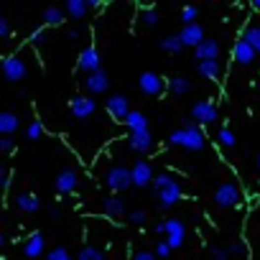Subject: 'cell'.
<instances>
[{
    "mask_svg": "<svg viewBox=\"0 0 260 260\" xmlns=\"http://www.w3.org/2000/svg\"><path fill=\"white\" fill-rule=\"evenodd\" d=\"M153 189H156V194H158V207L161 209L174 207L181 199V186L171 174H158L156 179H153Z\"/></svg>",
    "mask_w": 260,
    "mask_h": 260,
    "instance_id": "obj_1",
    "label": "cell"
},
{
    "mask_svg": "<svg viewBox=\"0 0 260 260\" xmlns=\"http://www.w3.org/2000/svg\"><path fill=\"white\" fill-rule=\"evenodd\" d=\"M168 143L181 146L186 150H202L204 143H207V138H204V133L199 128H179V130H174L171 135H168Z\"/></svg>",
    "mask_w": 260,
    "mask_h": 260,
    "instance_id": "obj_2",
    "label": "cell"
},
{
    "mask_svg": "<svg viewBox=\"0 0 260 260\" xmlns=\"http://www.w3.org/2000/svg\"><path fill=\"white\" fill-rule=\"evenodd\" d=\"M105 184H107V189L120 194V191H125L133 186V171L125 166H112L110 171L105 174Z\"/></svg>",
    "mask_w": 260,
    "mask_h": 260,
    "instance_id": "obj_3",
    "label": "cell"
},
{
    "mask_svg": "<svg viewBox=\"0 0 260 260\" xmlns=\"http://www.w3.org/2000/svg\"><path fill=\"white\" fill-rule=\"evenodd\" d=\"M105 110H107V115H110L112 120H117V122H125L128 115L133 112V110H130L128 97H122V95H110V97H107Z\"/></svg>",
    "mask_w": 260,
    "mask_h": 260,
    "instance_id": "obj_4",
    "label": "cell"
},
{
    "mask_svg": "<svg viewBox=\"0 0 260 260\" xmlns=\"http://www.w3.org/2000/svg\"><path fill=\"white\" fill-rule=\"evenodd\" d=\"M214 202H217V207H224V209L237 207L240 189L235 186L232 181H224V184H220V186H217V191H214Z\"/></svg>",
    "mask_w": 260,
    "mask_h": 260,
    "instance_id": "obj_5",
    "label": "cell"
},
{
    "mask_svg": "<svg viewBox=\"0 0 260 260\" xmlns=\"http://www.w3.org/2000/svg\"><path fill=\"white\" fill-rule=\"evenodd\" d=\"M133 186H138V189H143V186H148V184H153V168H150V163L148 161H143V158H138L135 163H133Z\"/></svg>",
    "mask_w": 260,
    "mask_h": 260,
    "instance_id": "obj_6",
    "label": "cell"
},
{
    "mask_svg": "<svg viewBox=\"0 0 260 260\" xmlns=\"http://www.w3.org/2000/svg\"><path fill=\"white\" fill-rule=\"evenodd\" d=\"M76 69H79V72H87V74L100 72V51L95 49V46H87V49H82L79 59H76Z\"/></svg>",
    "mask_w": 260,
    "mask_h": 260,
    "instance_id": "obj_7",
    "label": "cell"
},
{
    "mask_svg": "<svg viewBox=\"0 0 260 260\" xmlns=\"http://www.w3.org/2000/svg\"><path fill=\"white\" fill-rule=\"evenodd\" d=\"M3 76L8 82H21L26 76V64L21 56H5L3 59Z\"/></svg>",
    "mask_w": 260,
    "mask_h": 260,
    "instance_id": "obj_8",
    "label": "cell"
},
{
    "mask_svg": "<svg viewBox=\"0 0 260 260\" xmlns=\"http://www.w3.org/2000/svg\"><path fill=\"white\" fill-rule=\"evenodd\" d=\"M191 120H196V122H214L217 120V107H214V102H209V100H199V102H194L191 105Z\"/></svg>",
    "mask_w": 260,
    "mask_h": 260,
    "instance_id": "obj_9",
    "label": "cell"
},
{
    "mask_svg": "<svg viewBox=\"0 0 260 260\" xmlns=\"http://www.w3.org/2000/svg\"><path fill=\"white\" fill-rule=\"evenodd\" d=\"M153 135L150 130H138V133H130L128 135V148L135 150V153H150L153 150Z\"/></svg>",
    "mask_w": 260,
    "mask_h": 260,
    "instance_id": "obj_10",
    "label": "cell"
},
{
    "mask_svg": "<svg viewBox=\"0 0 260 260\" xmlns=\"http://www.w3.org/2000/svg\"><path fill=\"white\" fill-rule=\"evenodd\" d=\"M184 237H186V227L181 220H166V242L171 248H181Z\"/></svg>",
    "mask_w": 260,
    "mask_h": 260,
    "instance_id": "obj_11",
    "label": "cell"
},
{
    "mask_svg": "<svg viewBox=\"0 0 260 260\" xmlns=\"http://www.w3.org/2000/svg\"><path fill=\"white\" fill-rule=\"evenodd\" d=\"M69 110H72V115L76 117V120H87L92 112L97 110V105H95V100L92 97H74L72 102H69Z\"/></svg>",
    "mask_w": 260,
    "mask_h": 260,
    "instance_id": "obj_12",
    "label": "cell"
},
{
    "mask_svg": "<svg viewBox=\"0 0 260 260\" xmlns=\"http://www.w3.org/2000/svg\"><path fill=\"white\" fill-rule=\"evenodd\" d=\"M232 56H235L237 64L250 67L253 61H255V56H258V51H255L253 46H250L248 41H245V38H237V41H235V46H232Z\"/></svg>",
    "mask_w": 260,
    "mask_h": 260,
    "instance_id": "obj_13",
    "label": "cell"
},
{
    "mask_svg": "<svg viewBox=\"0 0 260 260\" xmlns=\"http://www.w3.org/2000/svg\"><path fill=\"white\" fill-rule=\"evenodd\" d=\"M138 87H141L146 95H161L163 92V79L156 72H143L138 76Z\"/></svg>",
    "mask_w": 260,
    "mask_h": 260,
    "instance_id": "obj_14",
    "label": "cell"
},
{
    "mask_svg": "<svg viewBox=\"0 0 260 260\" xmlns=\"http://www.w3.org/2000/svg\"><path fill=\"white\" fill-rule=\"evenodd\" d=\"M179 38H181L184 46H194V49H196L199 43H204V41H207V38H204V28L199 26V23L184 26V28H181V34H179Z\"/></svg>",
    "mask_w": 260,
    "mask_h": 260,
    "instance_id": "obj_15",
    "label": "cell"
},
{
    "mask_svg": "<svg viewBox=\"0 0 260 260\" xmlns=\"http://www.w3.org/2000/svg\"><path fill=\"white\" fill-rule=\"evenodd\" d=\"M84 87L92 92V95H102V92L110 89V76H107L105 69L95 72V74H89L87 79H84Z\"/></svg>",
    "mask_w": 260,
    "mask_h": 260,
    "instance_id": "obj_16",
    "label": "cell"
},
{
    "mask_svg": "<svg viewBox=\"0 0 260 260\" xmlns=\"http://www.w3.org/2000/svg\"><path fill=\"white\" fill-rule=\"evenodd\" d=\"M43 248H46V237H43V232H31L28 237H26V242H23V255L26 258H38L41 253H43Z\"/></svg>",
    "mask_w": 260,
    "mask_h": 260,
    "instance_id": "obj_17",
    "label": "cell"
},
{
    "mask_svg": "<svg viewBox=\"0 0 260 260\" xmlns=\"http://www.w3.org/2000/svg\"><path fill=\"white\" fill-rule=\"evenodd\" d=\"M54 189H56L59 194H72V191L76 189V171H74V168H64V171L56 176Z\"/></svg>",
    "mask_w": 260,
    "mask_h": 260,
    "instance_id": "obj_18",
    "label": "cell"
},
{
    "mask_svg": "<svg viewBox=\"0 0 260 260\" xmlns=\"http://www.w3.org/2000/svg\"><path fill=\"white\" fill-rule=\"evenodd\" d=\"M196 64L199 61H217V56H220V43L214 41V38H207L204 43H199L196 46Z\"/></svg>",
    "mask_w": 260,
    "mask_h": 260,
    "instance_id": "obj_19",
    "label": "cell"
},
{
    "mask_svg": "<svg viewBox=\"0 0 260 260\" xmlns=\"http://www.w3.org/2000/svg\"><path fill=\"white\" fill-rule=\"evenodd\" d=\"M15 207H18L21 212L34 214V212H38V207H41V199H38L36 194H26V191H21V194H15Z\"/></svg>",
    "mask_w": 260,
    "mask_h": 260,
    "instance_id": "obj_20",
    "label": "cell"
},
{
    "mask_svg": "<svg viewBox=\"0 0 260 260\" xmlns=\"http://www.w3.org/2000/svg\"><path fill=\"white\" fill-rule=\"evenodd\" d=\"M196 72H199V76H204V79H220L222 67H220V61H199Z\"/></svg>",
    "mask_w": 260,
    "mask_h": 260,
    "instance_id": "obj_21",
    "label": "cell"
},
{
    "mask_svg": "<svg viewBox=\"0 0 260 260\" xmlns=\"http://www.w3.org/2000/svg\"><path fill=\"white\" fill-rule=\"evenodd\" d=\"M18 115L15 112H10V110H5V112H0V133L3 135H10V133H15L18 130Z\"/></svg>",
    "mask_w": 260,
    "mask_h": 260,
    "instance_id": "obj_22",
    "label": "cell"
},
{
    "mask_svg": "<svg viewBox=\"0 0 260 260\" xmlns=\"http://www.w3.org/2000/svg\"><path fill=\"white\" fill-rule=\"evenodd\" d=\"M102 212L107 214V217H120V214L125 212V204H122L120 196H107L102 202Z\"/></svg>",
    "mask_w": 260,
    "mask_h": 260,
    "instance_id": "obj_23",
    "label": "cell"
},
{
    "mask_svg": "<svg viewBox=\"0 0 260 260\" xmlns=\"http://www.w3.org/2000/svg\"><path fill=\"white\" fill-rule=\"evenodd\" d=\"M64 10H67V15H72V18H84L87 10H89V0H67Z\"/></svg>",
    "mask_w": 260,
    "mask_h": 260,
    "instance_id": "obj_24",
    "label": "cell"
},
{
    "mask_svg": "<svg viewBox=\"0 0 260 260\" xmlns=\"http://www.w3.org/2000/svg\"><path fill=\"white\" fill-rule=\"evenodd\" d=\"M125 125L130 128V133H138V130H148V117L141 112V110H133L125 120Z\"/></svg>",
    "mask_w": 260,
    "mask_h": 260,
    "instance_id": "obj_25",
    "label": "cell"
},
{
    "mask_svg": "<svg viewBox=\"0 0 260 260\" xmlns=\"http://www.w3.org/2000/svg\"><path fill=\"white\" fill-rule=\"evenodd\" d=\"M189 89H191V82L186 79V76H171V82H168V92H171V95H176V97L186 95Z\"/></svg>",
    "mask_w": 260,
    "mask_h": 260,
    "instance_id": "obj_26",
    "label": "cell"
},
{
    "mask_svg": "<svg viewBox=\"0 0 260 260\" xmlns=\"http://www.w3.org/2000/svg\"><path fill=\"white\" fill-rule=\"evenodd\" d=\"M242 38L248 41L253 49L258 51V56H260V26H245V31H242Z\"/></svg>",
    "mask_w": 260,
    "mask_h": 260,
    "instance_id": "obj_27",
    "label": "cell"
},
{
    "mask_svg": "<svg viewBox=\"0 0 260 260\" xmlns=\"http://www.w3.org/2000/svg\"><path fill=\"white\" fill-rule=\"evenodd\" d=\"M64 13L67 10H61L56 5H49L43 10V23H49V26H61V21H64Z\"/></svg>",
    "mask_w": 260,
    "mask_h": 260,
    "instance_id": "obj_28",
    "label": "cell"
},
{
    "mask_svg": "<svg viewBox=\"0 0 260 260\" xmlns=\"http://www.w3.org/2000/svg\"><path fill=\"white\" fill-rule=\"evenodd\" d=\"M158 49H163V51H168V54H176V51H181V49H184V43H181L179 34H174V36L161 38V41H158Z\"/></svg>",
    "mask_w": 260,
    "mask_h": 260,
    "instance_id": "obj_29",
    "label": "cell"
},
{
    "mask_svg": "<svg viewBox=\"0 0 260 260\" xmlns=\"http://www.w3.org/2000/svg\"><path fill=\"white\" fill-rule=\"evenodd\" d=\"M76 260H105V253H100L97 248H92V245H87V248H82V250H79Z\"/></svg>",
    "mask_w": 260,
    "mask_h": 260,
    "instance_id": "obj_30",
    "label": "cell"
},
{
    "mask_svg": "<svg viewBox=\"0 0 260 260\" xmlns=\"http://www.w3.org/2000/svg\"><path fill=\"white\" fill-rule=\"evenodd\" d=\"M217 141H220V146H224V148H232V146H235V133L229 130V128H220Z\"/></svg>",
    "mask_w": 260,
    "mask_h": 260,
    "instance_id": "obj_31",
    "label": "cell"
},
{
    "mask_svg": "<svg viewBox=\"0 0 260 260\" xmlns=\"http://www.w3.org/2000/svg\"><path fill=\"white\" fill-rule=\"evenodd\" d=\"M196 15H199V8H196V5H186V8L181 10V21H184V26L196 23Z\"/></svg>",
    "mask_w": 260,
    "mask_h": 260,
    "instance_id": "obj_32",
    "label": "cell"
},
{
    "mask_svg": "<svg viewBox=\"0 0 260 260\" xmlns=\"http://www.w3.org/2000/svg\"><path fill=\"white\" fill-rule=\"evenodd\" d=\"M41 135H43V125H41L38 120H34V122L28 125V130H26V138H28V141H38Z\"/></svg>",
    "mask_w": 260,
    "mask_h": 260,
    "instance_id": "obj_33",
    "label": "cell"
},
{
    "mask_svg": "<svg viewBox=\"0 0 260 260\" xmlns=\"http://www.w3.org/2000/svg\"><path fill=\"white\" fill-rule=\"evenodd\" d=\"M141 21H143L146 26H156V23H158V13L153 10V8H143V10H141Z\"/></svg>",
    "mask_w": 260,
    "mask_h": 260,
    "instance_id": "obj_34",
    "label": "cell"
},
{
    "mask_svg": "<svg viewBox=\"0 0 260 260\" xmlns=\"http://www.w3.org/2000/svg\"><path fill=\"white\" fill-rule=\"evenodd\" d=\"M46 260H72V255L67 253V248H54V250H49Z\"/></svg>",
    "mask_w": 260,
    "mask_h": 260,
    "instance_id": "obj_35",
    "label": "cell"
},
{
    "mask_svg": "<svg viewBox=\"0 0 260 260\" xmlns=\"http://www.w3.org/2000/svg\"><path fill=\"white\" fill-rule=\"evenodd\" d=\"M171 250H174V248H171L166 240H158V245H156V250H153V253H156L158 258H168V253H171Z\"/></svg>",
    "mask_w": 260,
    "mask_h": 260,
    "instance_id": "obj_36",
    "label": "cell"
},
{
    "mask_svg": "<svg viewBox=\"0 0 260 260\" xmlns=\"http://www.w3.org/2000/svg\"><path fill=\"white\" fill-rule=\"evenodd\" d=\"M146 220H148V214H146V212H141V209L130 212V222H133V224H143Z\"/></svg>",
    "mask_w": 260,
    "mask_h": 260,
    "instance_id": "obj_37",
    "label": "cell"
},
{
    "mask_svg": "<svg viewBox=\"0 0 260 260\" xmlns=\"http://www.w3.org/2000/svg\"><path fill=\"white\" fill-rule=\"evenodd\" d=\"M0 181H3V191H8L10 189V168H0Z\"/></svg>",
    "mask_w": 260,
    "mask_h": 260,
    "instance_id": "obj_38",
    "label": "cell"
},
{
    "mask_svg": "<svg viewBox=\"0 0 260 260\" xmlns=\"http://www.w3.org/2000/svg\"><path fill=\"white\" fill-rule=\"evenodd\" d=\"M133 260H158V255L156 253H148V250H141V253L133 255Z\"/></svg>",
    "mask_w": 260,
    "mask_h": 260,
    "instance_id": "obj_39",
    "label": "cell"
},
{
    "mask_svg": "<svg viewBox=\"0 0 260 260\" xmlns=\"http://www.w3.org/2000/svg\"><path fill=\"white\" fill-rule=\"evenodd\" d=\"M212 258H214V260H227V258H229V250H222V248H212Z\"/></svg>",
    "mask_w": 260,
    "mask_h": 260,
    "instance_id": "obj_40",
    "label": "cell"
},
{
    "mask_svg": "<svg viewBox=\"0 0 260 260\" xmlns=\"http://www.w3.org/2000/svg\"><path fill=\"white\" fill-rule=\"evenodd\" d=\"M31 41H34V43H46V31H43V28L34 31V36H31Z\"/></svg>",
    "mask_w": 260,
    "mask_h": 260,
    "instance_id": "obj_41",
    "label": "cell"
},
{
    "mask_svg": "<svg viewBox=\"0 0 260 260\" xmlns=\"http://www.w3.org/2000/svg\"><path fill=\"white\" fill-rule=\"evenodd\" d=\"M0 150H3V153H10V150H13V138H0Z\"/></svg>",
    "mask_w": 260,
    "mask_h": 260,
    "instance_id": "obj_42",
    "label": "cell"
},
{
    "mask_svg": "<svg viewBox=\"0 0 260 260\" xmlns=\"http://www.w3.org/2000/svg\"><path fill=\"white\" fill-rule=\"evenodd\" d=\"M8 36H10V26L5 18H0V38H8Z\"/></svg>",
    "mask_w": 260,
    "mask_h": 260,
    "instance_id": "obj_43",
    "label": "cell"
},
{
    "mask_svg": "<svg viewBox=\"0 0 260 260\" xmlns=\"http://www.w3.org/2000/svg\"><path fill=\"white\" fill-rule=\"evenodd\" d=\"M79 36H82V34H79V31H76V28H72V31H69V34H67V38H69V41H76V38H79Z\"/></svg>",
    "mask_w": 260,
    "mask_h": 260,
    "instance_id": "obj_44",
    "label": "cell"
},
{
    "mask_svg": "<svg viewBox=\"0 0 260 260\" xmlns=\"http://www.w3.org/2000/svg\"><path fill=\"white\" fill-rule=\"evenodd\" d=\"M153 229H156V235H166V222H158Z\"/></svg>",
    "mask_w": 260,
    "mask_h": 260,
    "instance_id": "obj_45",
    "label": "cell"
},
{
    "mask_svg": "<svg viewBox=\"0 0 260 260\" xmlns=\"http://www.w3.org/2000/svg\"><path fill=\"white\" fill-rule=\"evenodd\" d=\"M229 253H237V255H240V253H245V248L237 242V245H232V248H229Z\"/></svg>",
    "mask_w": 260,
    "mask_h": 260,
    "instance_id": "obj_46",
    "label": "cell"
},
{
    "mask_svg": "<svg viewBox=\"0 0 260 260\" xmlns=\"http://www.w3.org/2000/svg\"><path fill=\"white\" fill-rule=\"evenodd\" d=\"M250 8H253V10H258V13H260V0H253V3H250Z\"/></svg>",
    "mask_w": 260,
    "mask_h": 260,
    "instance_id": "obj_47",
    "label": "cell"
},
{
    "mask_svg": "<svg viewBox=\"0 0 260 260\" xmlns=\"http://www.w3.org/2000/svg\"><path fill=\"white\" fill-rule=\"evenodd\" d=\"M258 166H260V153H258Z\"/></svg>",
    "mask_w": 260,
    "mask_h": 260,
    "instance_id": "obj_48",
    "label": "cell"
}]
</instances>
